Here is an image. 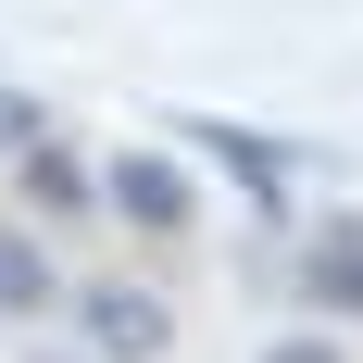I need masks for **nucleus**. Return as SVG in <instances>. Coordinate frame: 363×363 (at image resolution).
<instances>
[{
    "label": "nucleus",
    "instance_id": "nucleus-1",
    "mask_svg": "<svg viewBox=\"0 0 363 363\" xmlns=\"http://www.w3.org/2000/svg\"><path fill=\"white\" fill-rule=\"evenodd\" d=\"M101 213H125L138 238H188L201 225V188H188L176 150H113L101 163Z\"/></svg>",
    "mask_w": 363,
    "mask_h": 363
},
{
    "label": "nucleus",
    "instance_id": "nucleus-2",
    "mask_svg": "<svg viewBox=\"0 0 363 363\" xmlns=\"http://www.w3.org/2000/svg\"><path fill=\"white\" fill-rule=\"evenodd\" d=\"M75 338H88V363H163L176 351V313L150 289H125V276H88L75 289Z\"/></svg>",
    "mask_w": 363,
    "mask_h": 363
},
{
    "label": "nucleus",
    "instance_id": "nucleus-3",
    "mask_svg": "<svg viewBox=\"0 0 363 363\" xmlns=\"http://www.w3.org/2000/svg\"><path fill=\"white\" fill-rule=\"evenodd\" d=\"M163 138H188V150H213V163L238 176V201H251L263 225L289 213V150L263 138V125H225V113H163Z\"/></svg>",
    "mask_w": 363,
    "mask_h": 363
},
{
    "label": "nucleus",
    "instance_id": "nucleus-4",
    "mask_svg": "<svg viewBox=\"0 0 363 363\" xmlns=\"http://www.w3.org/2000/svg\"><path fill=\"white\" fill-rule=\"evenodd\" d=\"M63 301V263H50V238H38L26 213H0V326H38Z\"/></svg>",
    "mask_w": 363,
    "mask_h": 363
},
{
    "label": "nucleus",
    "instance_id": "nucleus-5",
    "mask_svg": "<svg viewBox=\"0 0 363 363\" xmlns=\"http://www.w3.org/2000/svg\"><path fill=\"white\" fill-rule=\"evenodd\" d=\"M301 301L313 313H363V213H338V225L301 238Z\"/></svg>",
    "mask_w": 363,
    "mask_h": 363
},
{
    "label": "nucleus",
    "instance_id": "nucleus-6",
    "mask_svg": "<svg viewBox=\"0 0 363 363\" xmlns=\"http://www.w3.org/2000/svg\"><path fill=\"white\" fill-rule=\"evenodd\" d=\"M13 188H26V225H38V213H88V201H101V176H88L63 138H38L26 163H13Z\"/></svg>",
    "mask_w": 363,
    "mask_h": 363
},
{
    "label": "nucleus",
    "instance_id": "nucleus-7",
    "mask_svg": "<svg viewBox=\"0 0 363 363\" xmlns=\"http://www.w3.org/2000/svg\"><path fill=\"white\" fill-rule=\"evenodd\" d=\"M263 363H351V351H338V338H276Z\"/></svg>",
    "mask_w": 363,
    "mask_h": 363
}]
</instances>
